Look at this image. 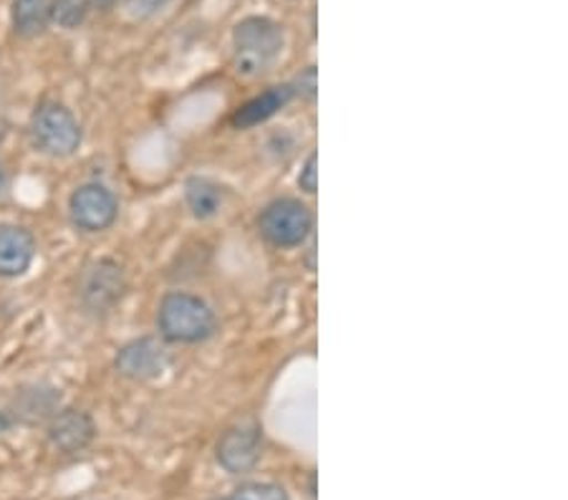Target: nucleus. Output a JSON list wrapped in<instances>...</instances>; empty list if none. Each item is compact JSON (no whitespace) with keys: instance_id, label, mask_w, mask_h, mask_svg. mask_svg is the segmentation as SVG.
I'll return each mask as SVG.
<instances>
[{"instance_id":"obj_1","label":"nucleus","mask_w":568,"mask_h":500,"mask_svg":"<svg viewBox=\"0 0 568 500\" xmlns=\"http://www.w3.org/2000/svg\"><path fill=\"white\" fill-rule=\"evenodd\" d=\"M158 331L164 344H203L217 331V314L205 298L170 290L158 308Z\"/></svg>"},{"instance_id":"obj_2","label":"nucleus","mask_w":568,"mask_h":500,"mask_svg":"<svg viewBox=\"0 0 568 500\" xmlns=\"http://www.w3.org/2000/svg\"><path fill=\"white\" fill-rule=\"evenodd\" d=\"M286 33L268 16H248L233 29V67L241 76L255 79L281 59Z\"/></svg>"},{"instance_id":"obj_3","label":"nucleus","mask_w":568,"mask_h":500,"mask_svg":"<svg viewBox=\"0 0 568 500\" xmlns=\"http://www.w3.org/2000/svg\"><path fill=\"white\" fill-rule=\"evenodd\" d=\"M314 213L296 197L271 200L258 215L261 238L278 251L301 248L314 235Z\"/></svg>"},{"instance_id":"obj_4","label":"nucleus","mask_w":568,"mask_h":500,"mask_svg":"<svg viewBox=\"0 0 568 500\" xmlns=\"http://www.w3.org/2000/svg\"><path fill=\"white\" fill-rule=\"evenodd\" d=\"M81 124L69 106L43 102L31 116V142L45 157L67 160L81 147Z\"/></svg>"},{"instance_id":"obj_5","label":"nucleus","mask_w":568,"mask_h":500,"mask_svg":"<svg viewBox=\"0 0 568 500\" xmlns=\"http://www.w3.org/2000/svg\"><path fill=\"white\" fill-rule=\"evenodd\" d=\"M126 294L124 268L114 258L91 261L79 278V304L87 314L106 316Z\"/></svg>"},{"instance_id":"obj_6","label":"nucleus","mask_w":568,"mask_h":500,"mask_svg":"<svg viewBox=\"0 0 568 500\" xmlns=\"http://www.w3.org/2000/svg\"><path fill=\"white\" fill-rule=\"evenodd\" d=\"M69 217L81 233H104L116 223L119 200L102 182H84L69 197Z\"/></svg>"},{"instance_id":"obj_7","label":"nucleus","mask_w":568,"mask_h":500,"mask_svg":"<svg viewBox=\"0 0 568 500\" xmlns=\"http://www.w3.org/2000/svg\"><path fill=\"white\" fill-rule=\"evenodd\" d=\"M263 455V427L258 420H241L220 435L215 458L231 476H243L258 466Z\"/></svg>"},{"instance_id":"obj_8","label":"nucleus","mask_w":568,"mask_h":500,"mask_svg":"<svg viewBox=\"0 0 568 500\" xmlns=\"http://www.w3.org/2000/svg\"><path fill=\"white\" fill-rule=\"evenodd\" d=\"M170 367V351L160 336H140L126 341L114 357V369L119 377L130 381L160 379Z\"/></svg>"},{"instance_id":"obj_9","label":"nucleus","mask_w":568,"mask_h":500,"mask_svg":"<svg viewBox=\"0 0 568 500\" xmlns=\"http://www.w3.org/2000/svg\"><path fill=\"white\" fill-rule=\"evenodd\" d=\"M45 435H49V442L63 455H73L87 450L97 438V422L94 417L84 409L67 407L59 409L57 415L49 420L45 427Z\"/></svg>"},{"instance_id":"obj_10","label":"nucleus","mask_w":568,"mask_h":500,"mask_svg":"<svg viewBox=\"0 0 568 500\" xmlns=\"http://www.w3.org/2000/svg\"><path fill=\"white\" fill-rule=\"evenodd\" d=\"M36 261V238L29 227L0 225V278H21Z\"/></svg>"},{"instance_id":"obj_11","label":"nucleus","mask_w":568,"mask_h":500,"mask_svg":"<svg viewBox=\"0 0 568 500\" xmlns=\"http://www.w3.org/2000/svg\"><path fill=\"white\" fill-rule=\"evenodd\" d=\"M61 407V395L51 385H33L16 392L13 402L8 405V412L13 415L16 425H39L49 422Z\"/></svg>"},{"instance_id":"obj_12","label":"nucleus","mask_w":568,"mask_h":500,"mask_svg":"<svg viewBox=\"0 0 568 500\" xmlns=\"http://www.w3.org/2000/svg\"><path fill=\"white\" fill-rule=\"evenodd\" d=\"M291 102H293L291 84H278V86L265 89L263 94L248 99L243 106L235 109L231 116L233 130H253V126L271 122L273 116L283 112Z\"/></svg>"},{"instance_id":"obj_13","label":"nucleus","mask_w":568,"mask_h":500,"mask_svg":"<svg viewBox=\"0 0 568 500\" xmlns=\"http://www.w3.org/2000/svg\"><path fill=\"white\" fill-rule=\"evenodd\" d=\"M182 197H185L190 215L195 217V221L205 223V221H213V217L223 211L227 190L215 180L203 177V175H192L185 180Z\"/></svg>"},{"instance_id":"obj_14","label":"nucleus","mask_w":568,"mask_h":500,"mask_svg":"<svg viewBox=\"0 0 568 500\" xmlns=\"http://www.w3.org/2000/svg\"><path fill=\"white\" fill-rule=\"evenodd\" d=\"M51 23V0H13V29L21 39H36Z\"/></svg>"},{"instance_id":"obj_15","label":"nucleus","mask_w":568,"mask_h":500,"mask_svg":"<svg viewBox=\"0 0 568 500\" xmlns=\"http://www.w3.org/2000/svg\"><path fill=\"white\" fill-rule=\"evenodd\" d=\"M89 11V0H51V23H57L59 29L73 31L87 21Z\"/></svg>"},{"instance_id":"obj_16","label":"nucleus","mask_w":568,"mask_h":500,"mask_svg":"<svg viewBox=\"0 0 568 500\" xmlns=\"http://www.w3.org/2000/svg\"><path fill=\"white\" fill-rule=\"evenodd\" d=\"M215 500H291V496L286 493V488L276 483H245L235 488L233 493L220 496Z\"/></svg>"},{"instance_id":"obj_17","label":"nucleus","mask_w":568,"mask_h":500,"mask_svg":"<svg viewBox=\"0 0 568 500\" xmlns=\"http://www.w3.org/2000/svg\"><path fill=\"white\" fill-rule=\"evenodd\" d=\"M291 89H293V99L316 102V94H318V71H316V67H308L306 71H301L296 81L291 84Z\"/></svg>"},{"instance_id":"obj_18","label":"nucleus","mask_w":568,"mask_h":500,"mask_svg":"<svg viewBox=\"0 0 568 500\" xmlns=\"http://www.w3.org/2000/svg\"><path fill=\"white\" fill-rule=\"evenodd\" d=\"M298 187H301V193L316 195V190H318V154L316 152H311L304 162V167H301Z\"/></svg>"},{"instance_id":"obj_19","label":"nucleus","mask_w":568,"mask_h":500,"mask_svg":"<svg viewBox=\"0 0 568 500\" xmlns=\"http://www.w3.org/2000/svg\"><path fill=\"white\" fill-rule=\"evenodd\" d=\"M13 425H16V420H13V415L8 412V407H6V409H0V435L11 430Z\"/></svg>"},{"instance_id":"obj_20","label":"nucleus","mask_w":568,"mask_h":500,"mask_svg":"<svg viewBox=\"0 0 568 500\" xmlns=\"http://www.w3.org/2000/svg\"><path fill=\"white\" fill-rule=\"evenodd\" d=\"M116 0H89L91 8H112Z\"/></svg>"},{"instance_id":"obj_21","label":"nucleus","mask_w":568,"mask_h":500,"mask_svg":"<svg viewBox=\"0 0 568 500\" xmlns=\"http://www.w3.org/2000/svg\"><path fill=\"white\" fill-rule=\"evenodd\" d=\"M3 185H6V175H3V167H0V193H3Z\"/></svg>"}]
</instances>
